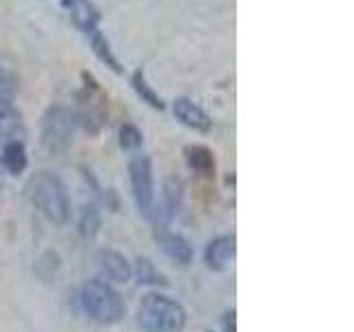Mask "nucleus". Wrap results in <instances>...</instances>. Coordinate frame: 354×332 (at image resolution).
<instances>
[{"instance_id": "obj_1", "label": "nucleus", "mask_w": 354, "mask_h": 332, "mask_svg": "<svg viewBox=\"0 0 354 332\" xmlns=\"http://www.w3.org/2000/svg\"><path fill=\"white\" fill-rule=\"evenodd\" d=\"M27 193L31 197V202L36 204L44 217L53 224H66V219H69V195H66V188L64 184L60 182V177H55L53 173H36L29 180L27 184Z\"/></svg>"}, {"instance_id": "obj_2", "label": "nucleus", "mask_w": 354, "mask_h": 332, "mask_svg": "<svg viewBox=\"0 0 354 332\" xmlns=\"http://www.w3.org/2000/svg\"><path fill=\"white\" fill-rule=\"evenodd\" d=\"M144 332H182L186 326L184 308L164 295H147L138 310Z\"/></svg>"}, {"instance_id": "obj_3", "label": "nucleus", "mask_w": 354, "mask_h": 332, "mask_svg": "<svg viewBox=\"0 0 354 332\" xmlns=\"http://www.w3.org/2000/svg\"><path fill=\"white\" fill-rule=\"evenodd\" d=\"M80 302L88 317L100 324H115L124 315V302L106 282L93 279L82 286Z\"/></svg>"}, {"instance_id": "obj_4", "label": "nucleus", "mask_w": 354, "mask_h": 332, "mask_svg": "<svg viewBox=\"0 0 354 332\" xmlns=\"http://www.w3.org/2000/svg\"><path fill=\"white\" fill-rule=\"evenodd\" d=\"M77 120L69 109L55 107L42 120V147L49 153H62L69 149L75 136Z\"/></svg>"}, {"instance_id": "obj_5", "label": "nucleus", "mask_w": 354, "mask_h": 332, "mask_svg": "<svg viewBox=\"0 0 354 332\" xmlns=\"http://www.w3.org/2000/svg\"><path fill=\"white\" fill-rule=\"evenodd\" d=\"M129 173H131V186H133V197H136L138 210L144 217H151L153 204H155L151 160L147 155H136V158L129 162Z\"/></svg>"}, {"instance_id": "obj_6", "label": "nucleus", "mask_w": 354, "mask_h": 332, "mask_svg": "<svg viewBox=\"0 0 354 332\" xmlns=\"http://www.w3.org/2000/svg\"><path fill=\"white\" fill-rule=\"evenodd\" d=\"M97 268L106 277L109 282L115 284H127L131 279V266L127 261L124 255H120L115 250H102L97 255Z\"/></svg>"}, {"instance_id": "obj_7", "label": "nucleus", "mask_w": 354, "mask_h": 332, "mask_svg": "<svg viewBox=\"0 0 354 332\" xmlns=\"http://www.w3.org/2000/svg\"><path fill=\"white\" fill-rule=\"evenodd\" d=\"M25 122H22V116L14 107H0V149H5L7 144L14 142H22L25 138Z\"/></svg>"}, {"instance_id": "obj_8", "label": "nucleus", "mask_w": 354, "mask_h": 332, "mask_svg": "<svg viewBox=\"0 0 354 332\" xmlns=\"http://www.w3.org/2000/svg\"><path fill=\"white\" fill-rule=\"evenodd\" d=\"M235 257V237L221 235L213 239L206 248V266L210 270H224L228 268L230 259Z\"/></svg>"}, {"instance_id": "obj_9", "label": "nucleus", "mask_w": 354, "mask_h": 332, "mask_svg": "<svg viewBox=\"0 0 354 332\" xmlns=\"http://www.w3.org/2000/svg\"><path fill=\"white\" fill-rule=\"evenodd\" d=\"M62 5L71 11V18L77 29H82L86 36L97 29L100 22V11L91 0H62Z\"/></svg>"}, {"instance_id": "obj_10", "label": "nucleus", "mask_w": 354, "mask_h": 332, "mask_svg": "<svg viewBox=\"0 0 354 332\" xmlns=\"http://www.w3.org/2000/svg\"><path fill=\"white\" fill-rule=\"evenodd\" d=\"M173 113L175 118L184 122L186 127H191L195 131H210V118L204 113L202 109H199L195 102H191L188 98H177L175 102H173Z\"/></svg>"}, {"instance_id": "obj_11", "label": "nucleus", "mask_w": 354, "mask_h": 332, "mask_svg": "<svg viewBox=\"0 0 354 332\" xmlns=\"http://www.w3.org/2000/svg\"><path fill=\"white\" fill-rule=\"evenodd\" d=\"M186 155V162L188 166L199 173V175H204V177H210L215 173V158H213V151L202 147V144H195V147H186L184 151Z\"/></svg>"}, {"instance_id": "obj_12", "label": "nucleus", "mask_w": 354, "mask_h": 332, "mask_svg": "<svg viewBox=\"0 0 354 332\" xmlns=\"http://www.w3.org/2000/svg\"><path fill=\"white\" fill-rule=\"evenodd\" d=\"M162 248L169 257L182 266H188L193 259V248L182 235H175V232H169V235H162Z\"/></svg>"}, {"instance_id": "obj_13", "label": "nucleus", "mask_w": 354, "mask_h": 332, "mask_svg": "<svg viewBox=\"0 0 354 332\" xmlns=\"http://www.w3.org/2000/svg\"><path fill=\"white\" fill-rule=\"evenodd\" d=\"M177 204H180V188L175 184H169L164 188V195L160 199L158 210H155V219H158V224H162V228H166V224L173 219Z\"/></svg>"}, {"instance_id": "obj_14", "label": "nucleus", "mask_w": 354, "mask_h": 332, "mask_svg": "<svg viewBox=\"0 0 354 332\" xmlns=\"http://www.w3.org/2000/svg\"><path fill=\"white\" fill-rule=\"evenodd\" d=\"M88 40H91V49H93V53L97 55V58L102 60L106 66H111L115 73H122V66H120L118 58L113 55V51H111V44H109L104 33L100 29H95L93 33H88Z\"/></svg>"}, {"instance_id": "obj_15", "label": "nucleus", "mask_w": 354, "mask_h": 332, "mask_svg": "<svg viewBox=\"0 0 354 332\" xmlns=\"http://www.w3.org/2000/svg\"><path fill=\"white\" fill-rule=\"evenodd\" d=\"M3 164L11 175H18L27 169V151L22 147V142L7 144L3 149Z\"/></svg>"}, {"instance_id": "obj_16", "label": "nucleus", "mask_w": 354, "mask_h": 332, "mask_svg": "<svg viewBox=\"0 0 354 332\" xmlns=\"http://www.w3.org/2000/svg\"><path fill=\"white\" fill-rule=\"evenodd\" d=\"M133 89H136L138 95L144 100V102H149L153 109H160V111L164 109L162 98L149 86V82H147V77H144V71H142V69H138L136 73H133Z\"/></svg>"}, {"instance_id": "obj_17", "label": "nucleus", "mask_w": 354, "mask_h": 332, "mask_svg": "<svg viewBox=\"0 0 354 332\" xmlns=\"http://www.w3.org/2000/svg\"><path fill=\"white\" fill-rule=\"evenodd\" d=\"M142 131L136 124H124L120 129V147L124 151H136L142 147Z\"/></svg>"}, {"instance_id": "obj_18", "label": "nucleus", "mask_w": 354, "mask_h": 332, "mask_svg": "<svg viewBox=\"0 0 354 332\" xmlns=\"http://www.w3.org/2000/svg\"><path fill=\"white\" fill-rule=\"evenodd\" d=\"M138 277H140V284H162V275L153 268V264L149 259H140L138 264Z\"/></svg>"}, {"instance_id": "obj_19", "label": "nucleus", "mask_w": 354, "mask_h": 332, "mask_svg": "<svg viewBox=\"0 0 354 332\" xmlns=\"http://www.w3.org/2000/svg\"><path fill=\"white\" fill-rule=\"evenodd\" d=\"M224 328H226V332H235V313H226Z\"/></svg>"}]
</instances>
